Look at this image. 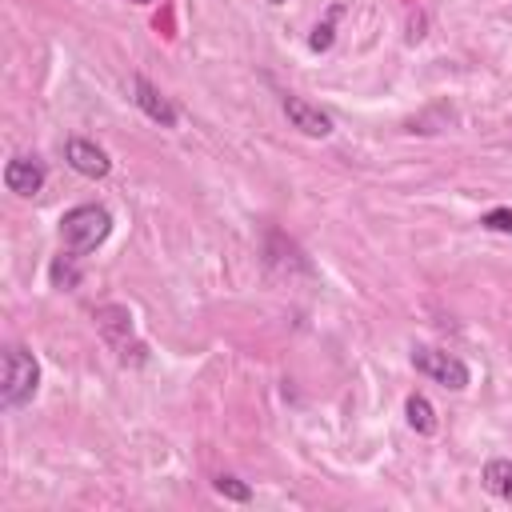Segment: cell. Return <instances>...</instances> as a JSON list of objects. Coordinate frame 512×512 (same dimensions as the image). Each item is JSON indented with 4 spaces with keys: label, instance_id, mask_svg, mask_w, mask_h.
<instances>
[{
    "label": "cell",
    "instance_id": "1",
    "mask_svg": "<svg viewBox=\"0 0 512 512\" xmlns=\"http://www.w3.org/2000/svg\"><path fill=\"white\" fill-rule=\"evenodd\" d=\"M108 232H112V216L100 204H80V208L64 212V220H60V240L76 256H88L92 248H100L108 240Z\"/></svg>",
    "mask_w": 512,
    "mask_h": 512
},
{
    "label": "cell",
    "instance_id": "2",
    "mask_svg": "<svg viewBox=\"0 0 512 512\" xmlns=\"http://www.w3.org/2000/svg\"><path fill=\"white\" fill-rule=\"evenodd\" d=\"M4 376H0V404L4 408H20L36 396V384H40V364L28 348L20 344H8L4 348Z\"/></svg>",
    "mask_w": 512,
    "mask_h": 512
},
{
    "label": "cell",
    "instance_id": "3",
    "mask_svg": "<svg viewBox=\"0 0 512 512\" xmlns=\"http://www.w3.org/2000/svg\"><path fill=\"white\" fill-rule=\"evenodd\" d=\"M412 368L416 372H424L428 380H436V384H444V388H452V392H464L468 388V364L460 360V356H452V352H440V348H428V344H420V348H412Z\"/></svg>",
    "mask_w": 512,
    "mask_h": 512
},
{
    "label": "cell",
    "instance_id": "4",
    "mask_svg": "<svg viewBox=\"0 0 512 512\" xmlns=\"http://www.w3.org/2000/svg\"><path fill=\"white\" fill-rule=\"evenodd\" d=\"M96 328L104 332V340L120 352V360L128 364V356L132 360H140V352H144V344H136L132 340V312L128 308H120V304H104V308H96Z\"/></svg>",
    "mask_w": 512,
    "mask_h": 512
},
{
    "label": "cell",
    "instance_id": "5",
    "mask_svg": "<svg viewBox=\"0 0 512 512\" xmlns=\"http://www.w3.org/2000/svg\"><path fill=\"white\" fill-rule=\"evenodd\" d=\"M132 92H136V96H132V100H136V108H140L148 120H156L160 128H176V124H180V116H176L172 100H168V96H164L148 76H136V80H132Z\"/></svg>",
    "mask_w": 512,
    "mask_h": 512
},
{
    "label": "cell",
    "instance_id": "6",
    "mask_svg": "<svg viewBox=\"0 0 512 512\" xmlns=\"http://www.w3.org/2000/svg\"><path fill=\"white\" fill-rule=\"evenodd\" d=\"M64 160H68L80 176H88V180H100V176H108V168H112L108 152L96 148L92 140H80V136H72V140L64 144Z\"/></svg>",
    "mask_w": 512,
    "mask_h": 512
},
{
    "label": "cell",
    "instance_id": "7",
    "mask_svg": "<svg viewBox=\"0 0 512 512\" xmlns=\"http://www.w3.org/2000/svg\"><path fill=\"white\" fill-rule=\"evenodd\" d=\"M284 116L292 128H300L304 136H328L332 132V116L316 104H308L304 96H284Z\"/></svg>",
    "mask_w": 512,
    "mask_h": 512
},
{
    "label": "cell",
    "instance_id": "8",
    "mask_svg": "<svg viewBox=\"0 0 512 512\" xmlns=\"http://www.w3.org/2000/svg\"><path fill=\"white\" fill-rule=\"evenodd\" d=\"M4 184L16 196H36L44 188V164L36 156H12L4 164Z\"/></svg>",
    "mask_w": 512,
    "mask_h": 512
},
{
    "label": "cell",
    "instance_id": "9",
    "mask_svg": "<svg viewBox=\"0 0 512 512\" xmlns=\"http://www.w3.org/2000/svg\"><path fill=\"white\" fill-rule=\"evenodd\" d=\"M484 488L496 496V500H508L512 504V460H488L484 472H480Z\"/></svg>",
    "mask_w": 512,
    "mask_h": 512
},
{
    "label": "cell",
    "instance_id": "10",
    "mask_svg": "<svg viewBox=\"0 0 512 512\" xmlns=\"http://www.w3.org/2000/svg\"><path fill=\"white\" fill-rule=\"evenodd\" d=\"M404 416H408V424H412L420 436H432V432H436V412H432V404H428L420 392H412V396L404 400Z\"/></svg>",
    "mask_w": 512,
    "mask_h": 512
},
{
    "label": "cell",
    "instance_id": "11",
    "mask_svg": "<svg viewBox=\"0 0 512 512\" xmlns=\"http://www.w3.org/2000/svg\"><path fill=\"white\" fill-rule=\"evenodd\" d=\"M212 488H216L224 500H236V504H248V500H252V488H248L244 480H236V476H216Z\"/></svg>",
    "mask_w": 512,
    "mask_h": 512
},
{
    "label": "cell",
    "instance_id": "12",
    "mask_svg": "<svg viewBox=\"0 0 512 512\" xmlns=\"http://www.w3.org/2000/svg\"><path fill=\"white\" fill-rule=\"evenodd\" d=\"M68 260H72V252H64V256L52 264V284H56V288H72V284L80 280V272H76Z\"/></svg>",
    "mask_w": 512,
    "mask_h": 512
},
{
    "label": "cell",
    "instance_id": "13",
    "mask_svg": "<svg viewBox=\"0 0 512 512\" xmlns=\"http://www.w3.org/2000/svg\"><path fill=\"white\" fill-rule=\"evenodd\" d=\"M488 232H512V208H492V212H484V220H480Z\"/></svg>",
    "mask_w": 512,
    "mask_h": 512
},
{
    "label": "cell",
    "instance_id": "14",
    "mask_svg": "<svg viewBox=\"0 0 512 512\" xmlns=\"http://www.w3.org/2000/svg\"><path fill=\"white\" fill-rule=\"evenodd\" d=\"M328 32H332L328 24H324V28H316V36H312V48H328V40H332Z\"/></svg>",
    "mask_w": 512,
    "mask_h": 512
},
{
    "label": "cell",
    "instance_id": "15",
    "mask_svg": "<svg viewBox=\"0 0 512 512\" xmlns=\"http://www.w3.org/2000/svg\"><path fill=\"white\" fill-rule=\"evenodd\" d=\"M136 4H144V0H136Z\"/></svg>",
    "mask_w": 512,
    "mask_h": 512
}]
</instances>
